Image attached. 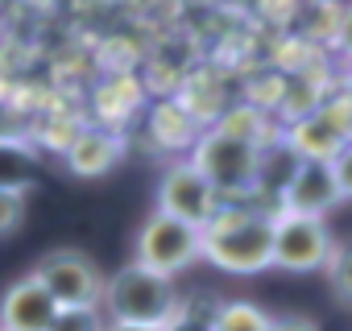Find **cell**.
Masks as SVG:
<instances>
[{
    "instance_id": "1",
    "label": "cell",
    "mask_w": 352,
    "mask_h": 331,
    "mask_svg": "<svg viewBox=\"0 0 352 331\" xmlns=\"http://www.w3.org/2000/svg\"><path fill=\"white\" fill-rule=\"evenodd\" d=\"M204 261L224 273H261L274 261V216L253 207L216 212L204 228Z\"/></svg>"
},
{
    "instance_id": "2",
    "label": "cell",
    "mask_w": 352,
    "mask_h": 331,
    "mask_svg": "<svg viewBox=\"0 0 352 331\" xmlns=\"http://www.w3.org/2000/svg\"><path fill=\"white\" fill-rule=\"evenodd\" d=\"M179 306H183V298L174 290V277L149 273L137 261H129L124 269L104 277V294H100V315H108L104 323L166 327L174 315H179Z\"/></svg>"
},
{
    "instance_id": "3",
    "label": "cell",
    "mask_w": 352,
    "mask_h": 331,
    "mask_svg": "<svg viewBox=\"0 0 352 331\" xmlns=\"http://www.w3.org/2000/svg\"><path fill=\"white\" fill-rule=\"evenodd\" d=\"M261 153L265 149H253L220 128H204L187 161L208 179L216 195H249L261 183Z\"/></svg>"
},
{
    "instance_id": "4",
    "label": "cell",
    "mask_w": 352,
    "mask_h": 331,
    "mask_svg": "<svg viewBox=\"0 0 352 331\" xmlns=\"http://www.w3.org/2000/svg\"><path fill=\"white\" fill-rule=\"evenodd\" d=\"M30 277L58 302V310H100L104 273L83 249H50L38 257Z\"/></svg>"
},
{
    "instance_id": "5",
    "label": "cell",
    "mask_w": 352,
    "mask_h": 331,
    "mask_svg": "<svg viewBox=\"0 0 352 331\" xmlns=\"http://www.w3.org/2000/svg\"><path fill=\"white\" fill-rule=\"evenodd\" d=\"M199 257H204V228H191L183 220H170V216L153 212L137 232L133 261L149 273L174 277L179 269H191Z\"/></svg>"
},
{
    "instance_id": "6",
    "label": "cell",
    "mask_w": 352,
    "mask_h": 331,
    "mask_svg": "<svg viewBox=\"0 0 352 331\" xmlns=\"http://www.w3.org/2000/svg\"><path fill=\"white\" fill-rule=\"evenodd\" d=\"M331 232L323 220L294 216V212H274V261L270 269L286 273H315L331 257Z\"/></svg>"
},
{
    "instance_id": "7",
    "label": "cell",
    "mask_w": 352,
    "mask_h": 331,
    "mask_svg": "<svg viewBox=\"0 0 352 331\" xmlns=\"http://www.w3.org/2000/svg\"><path fill=\"white\" fill-rule=\"evenodd\" d=\"M157 212L170 220H183L191 228H208L212 216L220 212V195L208 187V179L191 161H174L166 166V174L157 183Z\"/></svg>"
},
{
    "instance_id": "8",
    "label": "cell",
    "mask_w": 352,
    "mask_h": 331,
    "mask_svg": "<svg viewBox=\"0 0 352 331\" xmlns=\"http://www.w3.org/2000/svg\"><path fill=\"white\" fill-rule=\"evenodd\" d=\"M278 141L286 145V153L294 161H323V166H331L336 153L348 145V133H344V124L327 108H315V112L294 116Z\"/></svg>"
},
{
    "instance_id": "9",
    "label": "cell",
    "mask_w": 352,
    "mask_h": 331,
    "mask_svg": "<svg viewBox=\"0 0 352 331\" xmlns=\"http://www.w3.org/2000/svg\"><path fill=\"white\" fill-rule=\"evenodd\" d=\"M278 212H294V216H311V220H323L340 207V191H336V179H331V166L323 161H298L282 195H278Z\"/></svg>"
},
{
    "instance_id": "10",
    "label": "cell",
    "mask_w": 352,
    "mask_h": 331,
    "mask_svg": "<svg viewBox=\"0 0 352 331\" xmlns=\"http://www.w3.org/2000/svg\"><path fill=\"white\" fill-rule=\"evenodd\" d=\"M54 315H58V302L30 273L13 282L0 298V331H50Z\"/></svg>"
},
{
    "instance_id": "11",
    "label": "cell",
    "mask_w": 352,
    "mask_h": 331,
    "mask_svg": "<svg viewBox=\"0 0 352 331\" xmlns=\"http://www.w3.org/2000/svg\"><path fill=\"white\" fill-rule=\"evenodd\" d=\"M120 153H124L120 137H112V133H104V128H87V133L71 137V145H67V166H71L79 179H100V174H108L112 166L120 161Z\"/></svg>"
},
{
    "instance_id": "12",
    "label": "cell",
    "mask_w": 352,
    "mask_h": 331,
    "mask_svg": "<svg viewBox=\"0 0 352 331\" xmlns=\"http://www.w3.org/2000/svg\"><path fill=\"white\" fill-rule=\"evenodd\" d=\"M149 128H153L157 145H166V149H187L204 133L199 120H195V112L187 104H157L153 116H149Z\"/></svg>"
},
{
    "instance_id": "13",
    "label": "cell",
    "mask_w": 352,
    "mask_h": 331,
    "mask_svg": "<svg viewBox=\"0 0 352 331\" xmlns=\"http://www.w3.org/2000/svg\"><path fill=\"white\" fill-rule=\"evenodd\" d=\"M212 128H220V133H228V137H236V141H245V145H253V149H270L278 137H274V124H270V116H265V108H257V104H236V108H228L224 116H220V124H212Z\"/></svg>"
},
{
    "instance_id": "14",
    "label": "cell",
    "mask_w": 352,
    "mask_h": 331,
    "mask_svg": "<svg viewBox=\"0 0 352 331\" xmlns=\"http://www.w3.org/2000/svg\"><path fill=\"white\" fill-rule=\"evenodd\" d=\"M270 323H274V315H265L249 298H228V302H216V310H212L216 331H270Z\"/></svg>"
},
{
    "instance_id": "15",
    "label": "cell",
    "mask_w": 352,
    "mask_h": 331,
    "mask_svg": "<svg viewBox=\"0 0 352 331\" xmlns=\"http://www.w3.org/2000/svg\"><path fill=\"white\" fill-rule=\"evenodd\" d=\"M323 273H327V282H331V294L352 310V236L340 240V244H331V257H327Z\"/></svg>"
},
{
    "instance_id": "16",
    "label": "cell",
    "mask_w": 352,
    "mask_h": 331,
    "mask_svg": "<svg viewBox=\"0 0 352 331\" xmlns=\"http://www.w3.org/2000/svg\"><path fill=\"white\" fill-rule=\"evenodd\" d=\"M25 220V191H9V187H0V236H9L17 232Z\"/></svg>"
},
{
    "instance_id": "17",
    "label": "cell",
    "mask_w": 352,
    "mask_h": 331,
    "mask_svg": "<svg viewBox=\"0 0 352 331\" xmlns=\"http://www.w3.org/2000/svg\"><path fill=\"white\" fill-rule=\"evenodd\" d=\"M104 315L100 310H58L50 331H104Z\"/></svg>"
},
{
    "instance_id": "18",
    "label": "cell",
    "mask_w": 352,
    "mask_h": 331,
    "mask_svg": "<svg viewBox=\"0 0 352 331\" xmlns=\"http://www.w3.org/2000/svg\"><path fill=\"white\" fill-rule=\"evenodd\" d=\"M212 310H216V306H212ZM212 310H199V306L183 302L179 315L166 323V331H216V327H212Z\"/></svg>"
},
{
    "instance_id": "19",
    "label": "cell",
    "mask_w": 352,
    "mask_h": 331,
    "mask_svg": "<svg viewBox=\"0 0 352 331\" xmlns=\"http://www.w3.org/2000/svg\"><path fill=\"white\" fill-rule=\"evenodd\" d=\"M331 179H336L340 203H352V141L336 153V161H331Z\"/></svg>"
},
{
    "instance_id": "20",
    "label": "cell",
    "mask_w": 352,
    "mask_h": 331,
    "mask_svg": "<svg viewBox=\"0 0 352 331\" xmlns=\"http://www.w3.org/2000/svg\"><path fill=\"white\" fill-rule=\"evenodd\" d=\"M331 42H336V50L352 62V5L340 13V21H336V30H331Z\"/></svg>"
},
{
    "instance_id": "21",
    "label": "cell",
    "mask_w": 352,
    "mask_h": 331,
    "mask_svg": "<svg viewBox=\"0 0 352 331\" xmlns=\"http://www.w3.org/2000/svg\"><path fill=\"white\" fill-rule=\"evenodd\" d=\"M270 331H323L311 315H278L274 323H270Z\"/></svg>"
},
{
    "instance_id": "22",
    "label": "cell",
    "mask_w": 352,
    "mask_h": 331,
    "mask_svg": "<svg viewBox=\"0 0 352 331\" xmlns=\"http://www.w3.org/2000/svg\"><path fill=\"white\" fill-rule=\"evenodd\" d=\"M104 331H166V327H133V323H108Z\"/></svg>"
},
{
    "instance_id": "23",
    "label": "cell",
    "mask_w": 352,
    "mask_h": 331,
    "mask_svg": "<svg viewBox=\"0 0 352 331\" xmlns=\"http://www.w3.org/2000/svg\"><path fill=\"white\" fill-rule=\"evenodd\" d=\"M348 95H352V62H348Z\"/></svg>"
}]
</instances>
